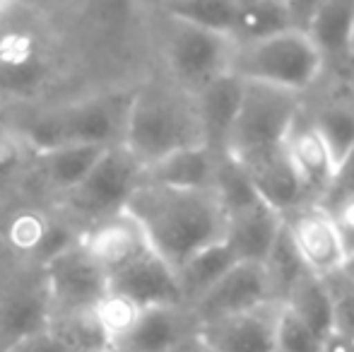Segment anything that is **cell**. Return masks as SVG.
I'll list each match as a JSON object with an SVG mask.
<instances>
[{"label": "cell", "instance_id": "cell-17", "mask_svg": "<svg viewBox=\"0 0 354 352\" xmlns=\"http://www.w3.org/2000/svg\"><path fill=\"white\" fill-rule=\"evenodd\" d=\"M313 3H280V0H243L236 3L232 41L246 46L284 32H304Z\"/></svg>", "mask_w": 354, "mask_h": 352}, {"label": "cell", "instance_id": "cell-4", "mask_svg": "<svg viewBox=\"0 0 354 352\" xmlns=\"http://www.w3.org/2000/svg\"><path fill=\"white\" fill-rule=\"evenodd\" d=\"M326 66L304 32H284L246 46H234L229 75L241 82L301 94L318 82Z\"/></svg>", "mask_w": 354, "mask_h": 352}, {"label": "cell", "instance_id": "cell-1", "mask_svg": "<svg viewBox=\"0 0 354 352\" xmlns=\"http://www.w3.org/2000/svg\"><path fill=\"white\" fill-rule=\"evenodd\" d=\"M126 212L140 225L149 249L171 270L224 241L227 215L212 188H169L140 181L128 198Z\"/></svg>", "mask_w": 354, "mask_h": 352}, {"label": "cell", "instance_id": "cell-41", "mask_svg": "<svg viewBox=\"0 0 354 352\" xmlns=\"http://www.w3.org/2000/svg\"><path fill=\"white\" fill-rule=\"evenodd\" d=\"M99 352H116V350H113V348H106V350H99Z\"/></svg>", "mask_w": 354, "mask_h": 352}, {"label": "cell", "instance_id": "cell-16", "mask_svg": "<svg viewBox=\"0 0 354 352\" xmlns=\"http://www.w3.org/2000/svg\"><path fill=\"white\" fill-rule=\"evenodd\" d=\"M282 215L263 201L229 212L224 225V246L239 263H263L282 232Z\"/></svg>", "mask_w": 354, "mask_h": 352}, {"label": "cell", "instance_id": "cell-6", "mask_svg": "<svg viewBox=\"0 0 354 352\" xmlns=\"http://www.w3.org/2000/svg\"><path fill=\"white\" fill-rule=\"evenodd\" d=\"M167 17V15H164ZM167 66L171 82L196 97L214 80L229 75L234 41L222 34L167 17Z\"/></svg>", "mask_w": 354, "mask_h": 352}, {"label": "cell", "instance_id": "cell-37", "mask_svg": "<svg viewBox=\"0 0 354 352\" xmlns=\"http://www.w3.org/2000/svg\"><path fill=\"white\" fill-rule=\"evenodd\" d=\"M323 352H354V338L333 333L330 338H326V343H323Z\"/></svg>", "mask_w": 354, "mask_h": 352}, {"label": "cell", "instance_id": "cell-30", "mask_svg": "<svg viewBox=\"0 0 354 352\" xmlns=\"http://www.w3.org/2000/svg\"><path fill=\"white\" fill-rule=\"evenodd\" d=\"M140 311L142 309H138L136 304H131V302L118 295H111V292L94 306V316H97L99 326H102L104 335H106V340L111 343L113 350H116L118 345H121V340L131 333L133 324H136V319L140 316Z\"/></svg>", "mask_w": 354, "mask_h": 352}, {"label": "cell", "instance_id": "cell-5", "mask_svg": "<svg viewBox=\"0 0 354 352\" xmlns=\"http://www.w3.org/2000/svg\"><path fill=\"white\" fill-rule=\"evenodd\" d=\"M301 109V94L243 82L239 113L229 133L227 155L234 160H246L258 152L282 147L289 126Z\"/></svg>", "mask_w": 354, "mask_h": 352}, {"label": "cell", "instance_id": "cell-2", "mask_svg": "<svg viewBox=\"0 0 354 352\" xmlns=\"http://www.w3.org/2000/svg\"><path fill=\"white\" fill-rule=\"evenodd\" d=\"M121 145L142 169L171 152L203 145L196 99L174 82H152L138 89L131 99Z\"/></svg>", "mask_w": 354, "mask_h": 352}, {"label": "cell", "instance_id": "cell-22", "mask_svg": "<svg viewBox=\"0 0 354 352\" xmlns=\"http://www.w3.org/2000/svg\"><path fill=\"white\" fill-rule=\"evenodd\" d=\"M51 324V304H48L46 290L39 285H27L15 290L8 299L0 304V340L3 348L27 338V335L41 333ZM0 348V350H3Z\"/></svg>", "mask_w": 354, "mask_h": 352}, {"label": "cell", "instance_id": "cell-19", "mask_svg": "<svg viewBox=\"0 0 354 352\" xmlns=\"http://www.w3.org/2000/svg\"><path fill=\"white\" fill-rule=\"evenodd\" d=\"M352 29H354V0H330L313 3L304 34L323 66L333 63L337 68H352Z\"/></svg>", "mask_w": 354, "mask_h": 352}, {"label": "cell", "instance_id": "cell-20", "mask_svg": "<svg viewBox=\"0 0 354 352\" xmlns=\"http://www.w3.org/2000/svg\"><path fill=\"white\" fill-rule=\"evenodd\" d=\"M196 331L186 306H152L140 311L116 352H174Z\"/></svg>", "mask_w": 354, "mask_h": 352}, {"label": "cell", "instance_id": "cell-14", "mask_svg": "<svg viewBox=\"0 0 354 352\" xmlns=\"http://www.w3.org/2000/svg\"><path fill=\"white\" fill-rule=\"evenodd\" d=\"M80 244L92 256L94 263L106 272V280L109 275H113L116 270L133 263L145 251H149L140 225L126 210L87 227L80 237Z\"/></svg>", "mask_w": 354, "mask_h": 352}, {"label": "cell", "instance_id": "cell-13", "mask_svg": "<svg viewBox=\"0 0 354 352\" xmlns=\"http://www.w3.org/2000/svg\"><path fill=\"white\" fill-rule=\"evenodd\" d=\"M284 152L301 181L306 198L311 203H321L333 181V174H335V160L323 142L306 106L299 111V116L289 126L287 138H284Z\"/></svg>", "mask_w": 354, "mask_h": 352}, {"label": "cell", "instance_id": "cell-26", "mask_svg": "<svg viewBox=\"0 0 354 352\" xmlns=\"http://www.w3.org/2000/svg\"><path fill=\"white\" fill-rule=\"evenodd\" d=\"M234 263H239V261L234 259L232 251H229L222 241V244H214L210 249L191 256L181 268H176L174 272H176V282H178V290H181L183 306L191 309Z\"/></svg>", "mask_w": 354, "mask_h": 352}, {"label": "cell", "instance_id": "cell-34", "mask_svg": "<svg viewBox=\"0 0 354 352\" xmlns=\"http://www.w3.org/2000/svg\"><path fill=\"white\" fill-rule=\"evenodd\" d=\"M326 210L337 230L342 251H345V259L347 256H354V196H347V198H340V201L330 203V205H326Z\"/></svg>", "mask_w": 354, "mask_h": 352}, {"label": "cell", "instance_id": "cell-39", "mask_svg": "<svg viewBox=\"0 0 354 352\" xmlns=\"http://www.w3.org/2000/svg\"><path fill=\"white\" fill-rule=\"evenodd\" d=\"M340 270L345 272L350 280H354V256H347L345 261H342V266H340Z\"/></svg>", "mask_w": 354, "mask_h": 352}, {"label": "cell", "instance_id": "cell-8", "mask_svg": "<svg viewBox=\"0 0 354 352\" xmlns=\"http://www.w3.org/2000/svg\"><path fill=\"white\" fill-rule=\"evenodd\" d=\"M44 290L51 314L92 311L109 295V280L82 244H77L44 266Z\"/></svg>", "mask_w": 354, "mask_h": 352}, {"label": "cell", "instance_id": "cell-10", "mask_svg": "<svg viewBox=\"0 0 354 352\" xmlns=\"http://www.w3.org/2000/svg\"><path fill=\"white\" fill-rule=\"evenodd\" d=\"M282 220L284 230L308 272L326 277L340 270L345 251H342L335 225L321 203H304L292 212H287Z\"/></svg>", "mask_w": 354, "mask_h": 352}, {"label": "cell", "instance_id": "cell-32", "mask_svg": "<svg viewBox=\"0 0 354 352\" xmlns=\"http://www.w3.org/2000/svg\"><path fill=\"white\" fill-rule=\"evenodd\" d=\"M77 232L73 230L68 222L63 220H44L41 234H39L37 244L32 249V256L41 263V268L46 263H51L53 259H58L61 254H66L68 249L80 244Z\"/></svg>", "mask_w": 354, "mask_h": 352}, {"label": "cell", "instance_id": "cell-27", "mask_svg": "<svg viewBox=\"0 0 354 352\" xmlns=\"http://www.w3.org/2000/svg\"><path fill=\"white\" fill-rule=\"evenodd\" d=\"M162 12L171 19H178V22L193 24L198 29L232 39L236 3H232V0H186V3L162 5Z\"/></svg>", "mask_w": 354, "mask_h": 352}, {"label": "cell", "instance_id": "cell-12", "mask_svg": "<svg viewBox=\"0 0 354 352\" xmlns=\"http://www.w3.org/2000/svg\"><path fill=\"white\" fill-rule=\"evenodd\" d=\"M109 292L128 299L138 309L152 306H183L176 272L152 249L138 256L133 263L109 275Z\"/></svg>", "mask_w": 354, "mask_h": 352}, {"label": "cell", "instance_id": "cell-21", "mask_svg": "<svg viewBox=\"0 0 354 352\" xmlns=\"http://www.w3.org/2000/svg\"><path fill=\"white\" fill-rule=\"evenodd\" d=\"M241 92H243V82L239 77L224 75L193 97L196 99L198 121H201L203 145L214 157L227 155L229 133H232L234 118L239 113Z\"/></svg>", "mask_w": 354, "mask_h": 352}, {"label": "cell", "instance_id": "cell-7", "mask_svg": "<svg viewBox=\"0 0 354 352\" xmlns=\"http://www.w3.org/2000/svg\"><path fill=\"white\" fill-rule=\"evenodd\" d=\"M142 167L123 145L109 147L87 176L66 193V207L87 227L126 210L131 193L140 186Z\"/></svg>", "mask_w": 354, "mask_h": 352}, {"label": "cell", "instance_id": "cell-40", "mask_svg": "<svg viewBox=\"0 0 354 352\" xmlns=\"http://www.w3.org/2000/svg\"><path fill=\"white\" fill-rule=\"evenodd\" d=\"M352 63H354V29H352Z\"/></svg>", "mask_w": 354, "mask_h": 352}, {"label": "cell", "instance_id": "cell-9", "mask_svg": "<svg viewBox=\"0 0 354 352\" xmlns=\"http://www.w3.org/2000/svg\"><path fill=\"white\" fill-rule=\"evenodd\" d=\"M268 302L275 299L261 263H234L188 311L196 326H203L224 316L258 309Z\"/></svg>", "mask_w": 354, "mask_h": 352}, {"label": "cell", "instance_id": "cell-23", "mask_svg": "<svg viewBox=\"0 0 354 352\" xmlns=\"http://www.w3.org/2000/svg\"><path fill=\"white\" fill-rule=\"evenodd\" d=\"M217 157L205 145L171 152L142 169V183L169 188H212Z\"/></svg>", "mask_w": 354, "mask_h": 352}, {"label": "cell", "instance_id": "cell-33", "mask_svg": "<svg viewBox=\"0 0 354 352\" xmlns=\"http://www.w3.org/2000/svg\"><path fill=\"white\" fill-rule=\"evenodd\" d=\"M323 343L326 340L321 335H316L282 306L275 333V352H323Z\"/></svg>", "mask_w": 354, "mask_h": 352}, {"label": "cell", "instance_id": "cell-36", "mask_svg": "<svg viewBox=\"0 0 354 352\" xmlns=\"http://www.w3.org/2000/svg\"><path fill=\"white\" fill-rule=\"evenodd\" d=\"M0 352H68V348L46 328L41 333L27 335V338L8 345V348H3Z\"/></svg>", "mask_w": 354, "mask_h": 352}, {"label": "cell", "instance_id": "cell-3", "mask_svg": "<svg viewBox=\"0 0 354 352\" xmlns=\"http://www.w3.org/2000/svg\"><path fill=\"white\" fill-rule=\"evenodd\" d=\"M131 97H89L63 109L39 113L27 128V142L37 155L66 145L113 147L123 142Z\"/></svg>", "mask_w": 354, "mask_h": 352}, {"label": "cell", "instance_id": "cell-24", "mask_svg": "<svg viewBox=\"0 0 354 352\" xmlns=\"http://www.w3.org/2000/svg\"><path fill=\"white\" fill-rule=\"evenodd\" d=\"M282 306L289 314L297 316L304 326H308L313 333L321 335L323 340L335 333L330 295H328L323 277L306 270L292 287H289L287 297L282 299Z\"/></svg>", "mask_w": 354, "mask_h": 352}, {"label": "cell", "instance_id": "cell-15", "mask_svg": "<svg viewBox=\"0 0 354 352\" xmlns=\"http://www.w3.org/2000/svg\"><path fill=\"white\" fill-rule=\"evenodd\" d=\"M234 160V157H232ZM243 167L248 181H251L253 191L258 193L266 205H270L275 212L284 217L292 212L294 207L311 203L304 193V186L299 181L297 172H294L292 162H289L287 152L282 147H272V150L258 152L246 160H236Z\"/></svg>", "mask_w": 354, "mask_h": 352}, {"label": "cell", "instance_id": "cell-35", "mask_svg": "<svg viewBox=\"0 0 354 352\" xmlns=\"http://www.w3.org/2000/svg\"><path fill=\"white\" fill-rule=\"evenodd\" d=\"M354 196V145L347 150V155L342 157L335 165V174H333V181L328 186L326 196H323L321 205H330V203L340 201V198Z\"/></svg>", "mask_w": 354, "mask_h": 352}, {"label": "cell", "instance_id": "cell-38", "mask_svg": "<svg viewBox=\"0 0 354 352\" xmlns=\"http://www.w3.org/2000/svg\"><path fill=\"white\" fill-rule=\"evenodd\" d=\"M174 352H214V350L210 348V345L203 343V338L198 335V331H196V333L188 335V338L183 340V343L178 345V348L174 350Z\"/></svg>", "mask_w": 354, "mask_h": 352}, {"label": "cell", "instance_id": "cell-29", "mask_svg": "<svg viewBox=\"0 0 354 352\" xmlns=\"http://www.w3.org/2000/svg\"><path fill=\"white\" fill-rule=\"evenodd\" d=\"M311 118L337 165L354 145V106L328 104V106H321L318 111H311Z\"/></svg>", "mask_w": 354, "mask_h": 352}, {"label": "cell", "instance_id": "cell-31", "mask_svg": "<svg viewBox=\"0 0 354 352\" xmlns=\"http://www.w3.org/2000/svg\"><path fill=\"white\" fill-rule=\"evenodd\" d=\"M323 282L330 295L335 333L354 338V280H350L342 270H335L323 277Z\"/></svg>", "mask_w": 354, "mask_h": 352}, {"label": "cell", "instance_id": "cell-25", "mask_svg": "<svg viewBox=\"0 0 354 352\" xmlns=\"http://www.w3.org/2000/svg\"><path fill=\"white\" fill-rule=\"evenodd\" d=\"M109 147L94 145H66L58 150H48L39 155V169L48 186L58 193H71L84 176L92 172V167L102 160Z\"/></svg>", "mask_w": 354, "mask_h": 352}, {"label": "cell", "instance_id": "cell-11", "mask_svg": "<svg viewBox=\"0 0 354 352\" xmlns=\"http://www.w3.org/2000/svg\"><path fill=\"white\" fill-rule=\"evenodd\" d=\"M280 314V302H268L258 309L198 326V335L214 352H275Z\"/></svg>", "mask_w": 354, "mask_h": 352}, {"label": "cell", "instance_id": "cell-28", "mask_svg": "<svg viewBox=\"0 0 354 352\" xmlns=\"http://www.w3.org/2000/svg\"><path fill=\"white\" fill-rule=\"evenodd\" d=\"M261 268H263V272H266V277H268L272 299L282 304V299L287 297L289 287H292L294 282H297L299 277L306 272V266H304L299 251L294 249V244H292V239H289L284 225H282V232L277 234L275 244L270 246L268 256L263 259Z\"/></svg>", "mask_w": 354, "mask_h": 352}, {"label": "cell", "instance_id": "cell-18", "mask_svg": "<svg viewBox=\"0 0 354 352\" xmlns=\"http://www.w3.org/2000/svg\"><path fill=\"white\" fill-rule=\"evenodd\" d=\"M48 53L32 32L10 29L0 34V89L27 94L46 80Z\"/></svg>", "mask_w": 354, "mask_h": 352}]
</instances>
